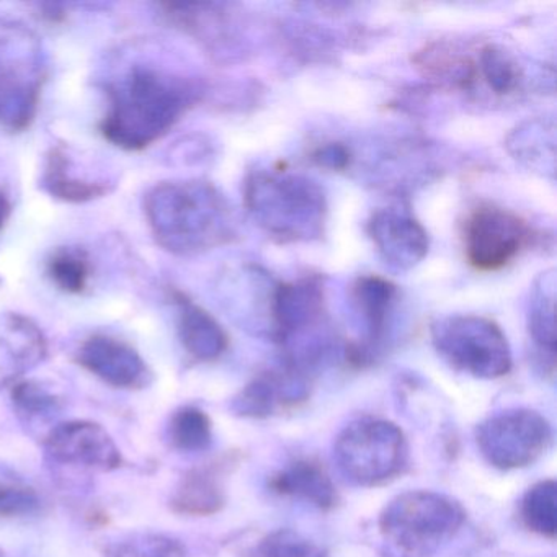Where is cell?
Masks as SVG:
<instances>
[{
    "label": "cell",
    "mask_w": 557,
    "mask_h": 557,
    "mask_svg": "<svg viewBox=\"0 0 557 557\" xmlns=\"http://www.w3.org/2000/svg\"><path fill=\"white\" fill-rule=\"evenodd\" d=\"M531 240V227L513 211L482 205L466 221L468 262L481 272L504 269Z\"/></svg>",
    "instance_id": "9"
},
{
    "label": "cell",
    "mask_w": 557,
    "mask_h": 557,
    "mask_svg": "<svg viewBox=\"0 0 557 557\" xmlns=\"http://www.w3.org/2000/svg\"><path fill=\"white\" fill-rule=\"evenodd\" d=\"M334 459L348 481L377 487L404 474L409 466V445L396 423L363 417L338 433Z\"/></svg>",
    "instance_id": "5"
},
{
    "label": "cell",
    "mask_w": 557,
    "mask_h": 557,
    "mask_svg": "<svg viewBox=\"0 0 557 557\" xmlns=\"http://www.w3.org/2000/svg\"><path fill=\"white\" fill-rule=\"evenodd\" d=\"M175 302L181 309L178 332L182 344L191 357L200 361H213L227 348L226 332L200 306L194 305L182 293H174Z\"/></svg>",
    "instance_id": "17"
},
{
    "label": "cell",
    "mask_w": 557,
    "mask_h": 557,
    "mask_svg": "<svg viewBox=\"0 0 557 557\" xmlns=\"http://www.w3.org/2000/svg\"><path fill=\"white\" fill-rule=\"evenodd\" d=\"M12 205L11 200L0 191V231L4 230L8 224L9 218H11Z\"/></svg>",
    "instance_id": "30"
},
{
    "label": "cell",
    "mask_w": 557,
    "mask_h": 557,
    "mask_svg": "<svg viewBox=\"0 0 557 557\" xmlns=\"http://www.w3.org/2000/svg\"><path fill=\"white\" fill-rule=\"evenodd\" d=\"M237 465L236 456L218 459L214 462L191 469L182 478L172 507L177 513L190 517H210L218 513L226 504L224 481L231 468Z\"/></svg>",
    "instance_id": "14"
},
{
    "label": "cell",
    "mask_w": 557,
    "mask_h": 557,
    "mask_svg": "<svg viewBox=\"0 0 557 557\" xmlns=\"http://www.w3.org/2000/svg\"><path fill=\"white\" fill-rule=\"evenodd\" d=\"M249 557H329L321 544L298 531L276 530L267 534L253 547Z\"/></svg>",
    "instance_id": "23"
},
{
    "label": "cell",
    "mask_w": 557,
    "mask_h": 557,
    "mask_svg": "<svg viewBox=\"0 0 557 557\" xmlns=\"http://www.w3.org/2000/svg\"><path fill=\"white\" fill-rule=\"evenodd\" d=\"M12 397L17 409L28 417L50 416L60 407L57 397L44 389L40 384H15Z\"/></svg>",
    "instance_id": "28"
},
{
    "label": "cell",
    "mask_w": 557,
    "mask_h": 557,
    "mask_svg": "<svg viewBox=\"0 0 557 557\" xmlns=\"http://www.w3.org/2000/svg\"><path fill=\"white\" fill-rule=\"evenodd\" d=\"M520 517L524 527L554 540L557 533V484L553 479L537 482L521 498Z\"/></svg>",
    "instance_id": "19"
},
{
    "label": "cell",
    "mask_w": 557,
    "mask_h": 557,
    "mask_svg": "<svg viewBox=\"0 0 557 557\" xmlns=\"http://www.w3.org/2000/svg\"><path fill=\"white\" fill-rule=\"evenodd\" d=\"M478 73L495 94L513 92L520 83L518 64L505 51L487 45L479 54Z\"/></svg>",
    "instance_id": "24"
},
{
    "label": "cell",
    "mask_w": 557,
    "mask_h": 557,
    "mask_svg": "<svg viewBox=\"0 0 557 557\" xmlns=\"http://www.w3.org/2000/svg\"><path fill=\"white\" fill-rule=\"evenodd\" d=\"M48 275L58 288L79 295L89 285V259L83 250H57L48 262Z\"/></svg>",
    "instance_id": "22"
},
{
    "label": "cell",
    "mask_w": 557,
    "mask_h": 557,
    "mask_svg": "<svg viewBox=\"0 0 557 557\" xmlns=\"http://www.w3.org/2000/svg\"><path fill=\"white\" fill-rule=\"evenodd\" d=\"M47 187L51 194L57 195L61 200L66 201H89L94 198H100L109 194V187L103 184H90V182L79 181L71 175L67 169V159L63 148H54L48 158L47 165Z\"/></svg>",
    "instance_id": "20"
},
{
    "label": "cell",
    "mask_w": 557,
    "mask_h": 557,
    "mask_svg": "<svg viewBox=\"0 0 557 557\" xmlns=\"http://www.w3.org/2000/svg\"><path fill=\"white\" fill-rule=\"evenodd\" d=\"M40 495L24 485L0 484V518L28 517L41 510Z\"/></svg>",
    "instance_id": "27"
},
{
    "label": "cell",
    "mask_w": 557,
    "mask_h": 557,
    "mask_svg": "<svg viewBox=\"0 0 557 557\" xmlns=\"http://www.w3.org/2000/svg\"><path fill=\"white\" fill-rule=\"evenodd\" d=\"M197 92L184 81L148 67H135L110 90L102 135L128 151L161 139L190 109Z\"/></svg>",
    "instance_id": "1"
},
{
    "label": "cell",
    "mask_w": 557,
    "mask_h": 557,
    "mask_svg": "<svg viewBox=\"0 0 557 557\" xmlns=\"http://www.w3.org/2000/svg\"><path fill=\"white\" fill-rule=\"evenodd\" d=\"M417 63L425 71V76L442 83L451 84L461 89H468L478 76V63L459 53L448 45H432L419 53Z\"/></svg>",
    "instance_id": "18"
},
{
    "label": "cell",
    "mask_w": 557,
    "mask_h": 557,
    "mask_svg": "<svg viewBox=\"0 0 557 557\" xmlns=\"http://www.w3.org/2000/svg\"><path fill=\"white\" fill-rule=\"evenodd\" d=\"M368 231L383 259L394 269H412L429 250L425 230L404 211H377Z\"/></svg>",
    "instance_id": "13"
},
{
    "label": "cell",
    "mask_w": 557,
    "mask_h": 557,
    "mask_svg": "<svg viewBox=\"0 0 557 557\" xmlns=\"http://www.w3.org/2000/svg\"><path fill=\"white\" fill-rule=\"evenodd\" d=\"M109 557H188V554L174 537L141 533L113 544Z\"/></svg>",
    "instance_id": "25"
},
{
    "label": "cell",
    "mask_w": 557,
    "mask_h": 557,
    "mask_svg": "<svg viewBox=\"0 0 557 557\" xmlns=\"http://www.w3.org/2000/svg\"><path fill=\"white\" fill-rule=\"evenodd\" d=\"M432 338L443 360L479 380H497L511 370L507 337L491 319L451 315L433 325Z\"/></svg>",
    "instance_id": "7"
},
{
    "label": "cell",
    "mask_w": 557,
    "mask_h": 557,
    "mask_svg": "<svg viewBox=\"0 0 557 557\" xmlns=\"http://www.w3.org/2000/svg\"><path fill=\"white\" fill-rule=\"evenodd\" d=\"M396 288L386 280L380 276H363L358 280L354 288V301L358 312L367 325V341L364 344L351 345L347 350L348 360L357 364H364L371 361L374 351L380 348L386 325L393 311Z\"/></svg>",
    "instance_id": "15"
},
{
    "label": "cell",
    "mask_w": 557,
    "mask_h": 557,
    "mask_svg": "<svg viewBox=\"0 0 557 557\" xmlns=\"http://www.w3.org/2000/svg\"><path fill=\"white\" fill-rule=\"evenodd\" d=\"M44 83L37 38L17 25H0V126L11 132L30 126Z\"/></svg>",
    "instance_id": "6"
},
{
    "label": "cell",
    "mask_w": 557,
    "mask_h": 557,
    "mask_svg": "<svg viewBox=\"0 0 557 557\" xmlns=\"http://www.w3.org/2000/svg\"><path fill=\"white\" fill-rule=\"evenodd\" d=\"M485 461L502 471L527 468L553 442V426L536 410L510 409L485 419L475 430Z\"/></svg>",
    "instance_id": "8"
},
{
    "label": "cell",
    "mask_w": 557,
    "mask_h": 557,
    "mask_svg": "<svg viewBox=\"0 0 557 557\" xmlns=\"http://www.w3.org/2000/svg\"><path fill=\"white\" fill-rule=\"evenodd\" d=\"M169 436L181 451H203L213 442V423L198 407H182L172 416Z\"/></svg>",
    "instance_id": "21"
},
{
    "label": "cell",
    "mask_w": 557,
    "mask_h": 557,
    "mask_svg": "<svg viewBox=\"0 0 557 557\" xmlns=\"http://www.w3.org/2000/svg\"><path fill=\"white\" fill-rule=\"evenodd\" d=\"M465 523V508L455 498L438 492L409 491L384 507L377 528L396 553L430 557L448 546Z\"/></svg>",
    "instance_id": "4"
},
{
    "label": "cell",
    "mask_w": 557,
    "mask_h": 557,
    "mask_svg": "<svg viewBox=\"0 0 557 557\" xmlns=\"http://www.w3.org/2000/svg\"><path fill=\"white\" fill-rule=\"evenodd\" d=\"M309 376L285 367L253 377L231 407L236 416L246 419H269L298 409L309 399Z\"/></svg>",
    "instance_id": "10"
},
{
    "label": "cell",
    "mask_w": 557,
    "mask_h": 557,
    "mask_svg": "<svg viewBox=\"0 0 557 557\" xmlns=\"http://www.w3.org/2000/svg\"><path fill=\"white\" fill-rule=\"evenodd\" d=\"M530 314V332L541 350L554 361L556 351V331H554V283L537 288Z\"/></svg>",
    "instance_id": "26"
},
{
    "label": "cell",
    "mask_w": 557,
    "mask_h": 557,
    "mask_svg": "<svg viewBox=\"0 0 557 557\" xmlns=\"http://www.w3.org/2000/svg\"><path fill=\"white\" fill-rule=\"evenodd\" d=\"M146 211L159 244L172 252H203L234 234L230 205L201 182L158 185L148 195Z\"/></svg>",
    "instance_id": "2"
},
{
    "label": "cell",
    "mask_w": 557,
    "mask_h": 557,
    "mask_svg": "<svg viewBox=\"0 0 557 557\" xmlns=\"http://www.w3.org/2000/svg\"><path fill=\"white\" fill-rule=\"evenodd\" d=\"M270 488L282 497L298 498L319 510L337 507L338 492L325 466L314 458H299L270 478Z\"/></svg>",
    "instance_id": "16"
},
{
    "label": "cell",
    "mask_w": 557,
    "mask_h": 557,
    "mask_svg": "<svg viewBox=\"0 0 557 557\" xmlns=\"http://www.w3.org/2000/svg\"><path fill=\"white\" fill-rule=\"evenodd\" d=\"M246 203L257 223L282 240H309L322 234L325 195L311 178L286 172H257L246 184Z\"/></svg>",
    "instance_id": "3"
},
{
    "label": "cell",
    "mask_w": 557,
    "mask_h": 557,
    "mask_svg": "<svg viewBox=\"0 0 557 557\" xmlns=\"http://www.w3.org/2000/svg\"><path fill=\"white\" fill-rule=\"evenodd\" d=\"M315 161L325 168L344 169L348 164L347 149L338 145H329L325 148L319 149L314 154Z\"/></svg>",
    "instance_id": "29"
},
{
    "label": "cell",
    "mask_w": 557,
    "mask_h": 557,
    "mask_svg": "<svg viewBox=\"0 0 557 557\" xmlns=\"http://www.w3.org/2000/svg\"><path fill=\"white\" fill-rule=\"evenodd\" d=\"M81 367L120 389H141L148 386L151 371L132 345L109 337L94 335L77 351Z\"/></svg>",
    "instance_id": "12"
},
{
    "label": "cell",
    "mask_w": 557,
    "mask_h": 557,
    "mask_svg": "<svg viewBox=\"0 0 557 557\" xmlns=\"http://www.w3.org/2000/svg\"><path fill=\"white\" fill-rule=\"evenodd\" d=\"M47 449L64 465L112 471L122 466L119 446L103 426L92 422H64L54 426L47 438Z\"/></svg>",
    "instance_id": "11"
}]
</instances>
